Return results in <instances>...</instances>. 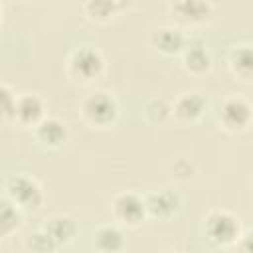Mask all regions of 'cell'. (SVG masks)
<instances>
[{"mask_svg":"<svg viewBox=\"0 0 253 253\" xmlns=\"http://www.w3.org/2000/svg\"><path fill=\"white\" fill-rule=\"evenodd\" d=\"M91 245L97 253H123L126 239L119 223H103L93 229Z\"/></svg>","mask_w":253,"mask_h":253,"instance_id":"obj_14","label":"cell"},{"mask_svg":"<svg viewBox=\"0 0 253 253\" xmlns=\"http://www.w3.org/2000/svg\"><path fill=\"white\" fill-rule=\"evenodd\" d=\"M146 202V213L152 219L168 221L182 210V194L174 188H158L144 196Z\"/></svg>","mask_w":253,"mask_h":253,"instance_id":"obj_8","label":"cell"},{"mask_svg":"<svg viewBox=\"0 0 253 253\" xmlns=\"http://www.w3.org/2000/svg\"><path fill=\"white\" fill-rule=\"evenodd\" d=\"M67 75L75 83L87 85L97 81L105 73V57L93 45H79L67 57Z\"/></svg>","mask_w":253,"mask_h":253,"instance_id":"obj_4","label":"cell"},{"mask_svg":"<svg viewBox=\"0 0 253 253\" xmlns=\"http://www.w3.org/2000/svg\"><path fill=\"white\" fill-rule=\"evenodd\" d=\"M42 227L49 233V237L57 243L59 249L71 245L79 233V223L71 213H53L45 219Z\"/></svg>","mask_w":253,"mask_h":253,"instance_id":"obj_16","label":"cell"},{"mask_svg":"<svg viewBox=\"0 0 253 253\" xmlns=\"http://www.w3.org/2000/svg\"><path fill=\"white\" fill-rule=\"evenodd\" d=\"M132 6V2L123 0H87L81 4V12L93 24H109Z\"/></svg>","mask_w":253,"mask_h":253,"instance_id":"obj_12","label":"cell"},{"mask_svg":"<svg viewBox=\"0 0 253 253\" xmlns=\"http://www.w3.org/2000/svg\"><path fill=\"white\" fill-rule=\"evenodd\" d=\"M24 245H26V251L28 253H55L59 249L57 243L49 237V233L43 227L34 229L32 233H28Z\"/></svg>","mask_w":253,"mask_h":253,"instance_id":"obj_20","label":"cell"},{"mask_svg":"<svg viewBox=\"0 0 253 253\" xmlns=\"http://www.w3.org/2000/svg\"><path fill=\"white\" fill-rule=\"evenodd\" d=\"M164 8L178 28L180 26H204L215 18V4L208 0H172Z\"/></svg>","mask_w":253,"mask_h":253,"instance_id":"obj_6","label":"cell"},{"mask_svg":"<svg viewBox=\"0 0 253 253\" xmlns=\"http://www.w3.org/2000/svg\"><path fill=\"white\" fill-rule=\"evenodd\" d=\"M4 196L22 211H38L45 202L42 184L28 174H10L4 180Z\"/></svg>","mask_w":253,"mask_h":253,"instance_id":"obj_3","label":"cell"},{"mask_svg":"<svg viewBox=\"0 0 253 253\" xmlns=\"http://www.w3.org/2000/svg\"><path fill=\"white\" fill-rule=\"evenodd\" d=\"M180 59H182L184 71L194 77H202L211 71V55L206 49L202 40H188L186 49L182 51Z\"/></svg>","mask_w":253,"mask_h":253,"instance_id":"obj_15","label":"cell"},{"mask_svg":"<svg viewBox=\"0 0 253 253\" xmlns=\"http://www.w3.org/2000/svg\"><path fill=\"white\" fill-rule=\"evenodd\" d=\"M111 215L119 225L138 227L148 217L144 196L132 190H123L115 194L111 200Z\"/></svg>","mask_w":253,"mask_h":253,"instance_id":"obj_7","label":"cell"},{"mask_svg":"<svg viewBox=\"0 0 253 253\" xmlns=\"http://www.w3.org/2000/svg\"><path fill=\"white\" fill-rule=\"evenodd\" d=\"M79 113L83 121L93 128H109L119 119V101L115 95L95 89L81 99Z\"/></svg>","mask_w":253,"mask_h":253,"instance_id":"obj_2","label":"cell"},{"mask_svg":"<svg viewBox=\"0 0 253 253\" xmlns=\"http://www.w3.org/2000/svg\"><path fill=\"white\" fill-rule=\"evenodd\" d=\"M20 225H22V210L4 196L2 206H0V233L8 237L14 231H18Z\"/></svg>","mask_w":253,"mask_h":253,"instance_id":"obj_19","label":"cell"},{"mask_svg":"<svg viewBox=\"0 0 253 253\" xmlns=\"http://www.w3.org/2000/svg\"><path fill=\"white\" fill-rule=\"evenodd\" d=\"M16 103H18V93L8 85L2 83L0 85V115L4 123H14L16 119Z\"/></svg>","mask_w":253,"mask_h":253,"instance_id":"obj_21","label":"cell"},{"mask_svg":"<svg viewBox=\"0 0 253 253\" xmlns=\"http://www.w3.org/2000/svg\"><path fill=\"white\" fill-rule=\"evenodd\" d=\"M34 132V138L36 142L42 146V148H47V150H57L61 148L67 138H69V128L67 125L59 119V117H45L36 128H32Z\"/></svg>","mask_w":253,"mask_h":253,"instance_id":"obj_11","label":"cell"},{"mask_svg":"<svg viewBox=\"0 0 253 253\" xmlns=\"http://www.w3.org/2000/svg\"><path fill=\"white\" fill-rule=\"evenodd\" d=\"M217 121L229 134L245 132L253 125V105L241 95H227L219 105Z\"/></svg>","mask_w":253,"mask_h":253,"instance_id":"obj_5","label":"cell"},{"mask_svg":"<svg viewBox=\"0 0 253 253\" xmlns=\"http://www.w3.org/2000/svg\"><path fill=\"white\" fill-rule=\"evenodd\" d=\"M148 43L158 55L176 57V55H182V51L186 49L188 36L176 24H166V26H158L150 32Z\"/></svg>","mask_w":253,"mask_h":253,"instance_id":"obj_9","label":"cell"},{"mask_svg":"<svg viewBox=\"0 0 253 253\" xmlns=\"http://www.w3.org/2000/svg\"><path fill=\"white\" fill-rule=\"evenodd\" d=\"M142 115H144V121L152 126H160L164 125L168 119H172V105L162 99V97H154V99H148L142 107Z\"/></svg>","mask_w":253,"mask_h":253,"instance_id":"obj_18","label":"cell"},{"mask_svg":"<svg viewBox=\"0 0 253 253\" xmlns=\"http://www.w3.org/2000/svg\"><path fill=\"white\" fill-rule=\"evenodd\" d=\"M251 184H253V180H251Z\"/></svg>","mask_w":253,"mask_h":253,"instance_id":"obj_24","label":"cell"},{"mask_svg":"<svg viewBox=\"0 0 253 253\" xmlns=\"http://www.w3.org/2000/svg\"><path fill=\"white\" fill-rule=\"evenodd\" d=\"M45 103L36 93H20L16 103V119L14 123L26 128H36L45 119Z\"/></svg>","mask_w":253,"mask_h":253,"instance_id":"obj_13","label":"cell"},{"mask_svg":"<svg viewBox=\"0 0 253 253\" xmlns=\"http://www.w3.org/2000/svg\"><path fill=\"white\" fill-rule=\"evenodd\" d=\"M235 245H237V253H253V227L245 229Z\"/></svg>","mask_w":253,"mask_h":253,"instance_id":"obj_22","label":"cell"},{"mask_svg":"<svg viewBox=\"0 0 253 253\" xmlns=\"http://www.w3.org/2000/svg\"><path fill=\"white\" fill-rule=\"evenodd\" d=\"M164 253H174V251H164Z\"/></svg>","mask_w":253,"mask_h":253,"instance_id":"obj_23","label":"cell"},{"mask_svg":"<svg viewBox=\"0 0 253 253\" xmlns=\"http://www.w3.org/2000/svg\"><path fill=\"white\" fill-rule=\"evenodd\" d=\"M227 67L233 77L253 83V43H237L227 51Z\"/></svg>","mask_w":253,"mask_h":253,"instance_id":"obj_17","label":"cell"},{"mask_svg":"<svg viewBox=\"0 0 253 253\" xmlns=\"http://www.w3.org/2000/svg\"><path fill=\"white\" fill-rule=\"evenodd\" d=\"M202 231H204L206 241L211 243L213 247H231L239 241L243 233L237 215L227 210H219V208L210 210L204 215Z\"/></svg>","mask_w":253,"mask_h":253,"instance_id":"obj_1","label":"cell"},{"mask_svg":"<svg viewBox=\"0 0 253 253\" xmlns=\"http://www.w3.org/2000/svg\"><path fill=\"white\" fill-rule=\"evenodd\" d=\"M206 109H208V97H206V93L196 91V89H190V91L180 93L174 99V103H172V117L178 123L192 125V123H198L204 117Z\"/></svg>","mask_w":253,"mask_h":253,"instance_id":"obj_10","label":"cell"}]
</instances>
